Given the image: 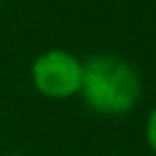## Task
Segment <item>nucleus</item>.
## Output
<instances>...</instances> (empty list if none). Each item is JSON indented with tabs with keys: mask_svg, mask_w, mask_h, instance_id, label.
Returning a JSON list of instances; mask_svg holds the SVG:
<instances>
[{
	"mask_svg": "<svg viewBox=\"0 0 156 156\" xmlns=\"http://www.w3.org/2000/svg\"><path fill=\"white\" fill-rule=\"evenodd\" d=\"M83 61L66 49H49L39 54L32 63V85L44 98L66 100L80 90Z\"/></svg>",
	"mask_w": 156,
	"mask_h": 156,
	"instance_id": "nucleus-2",
	"label": "nucleus"
},
{
	"mask_svg": "<svg viewBox=\"0 0 156 156\" xmlns=\"http://www.w3.org/2000/svg\"><path fill=\"white\" fill-rule=\"evenodd\" d=\"M2 156H22V154H2Z\"/></svg>",
	"mask_w": 156,
	"mask_h": 156,
	"instance_id": "nucleus-4",
	"label": "nucleus"
},
{
	"mask_svg": "<svg viewBox=\"0 0 156 156\" xmlns=\"http://www.w3.org/2000/svg\"><path fill=\"white\" fill-rule=\"evenodd\" d=\"M80 98L98 115H127L139 100L141 80L136 68L115 54H98L83 61Z\"/></svg>",
	"mask_w": 156,
	"mask_h": 156,
	"instance_id": "nucleus-1",
	"label": "nucleus"
},
{
	"mask_svg": "<svg viewBox=\"0 0 156 156\" xmlns=\"http://www.w3.org/2000/svg\"><path fill=\"white\" fill-rule=\"evenodd\" d=\"M144 134H146V144H149V149L156 154V107L149 112V117H146V129H144Z\"/></svg>",
	"mask_w": 156,
	"mask_h": 156,
	"instance_id": "nucleus-3",
	"label": "nucleus"
}]
</instances>
